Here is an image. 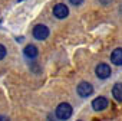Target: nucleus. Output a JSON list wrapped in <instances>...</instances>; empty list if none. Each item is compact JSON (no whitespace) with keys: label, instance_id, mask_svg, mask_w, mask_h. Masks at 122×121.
Segmentation results:
<instances>
[{"label":"nucleus","instance_id":"obj_5","mask_svg":"<svg viewBox=\"0 0 122 121\" xmlns=\"http://www.w3.org/2000/svg\"><path fill=\"white\" fill-rule=\"evenodd\" d=\"M96 77L98 78H101V79H106L109 75H111V68H109V65H106V64H99L98 66H96Z\"/></svg>","mask_w":122,"mask_h":121},{"label":"nucleus","instance_id":"obj_7","mask_svg":"<svg viewBox=\"0 0 122 121\" xmlns=\"http://www.w3.org/2000/svg\"><path fill=\"white\" fill-rule=\"evenodd\" d=\"M111 60H112V64H115V65H122V49L121 48H118V49H115L112 52Z\"/></svg>","mask_w":122,"mask_h":121},{"label":"nucleus","instance_id":"obj_9","mask_svg":"<svg viewBox=\"0 0 122 121\" xmlns=\"http://www.w3.org/2000/svg\"><path fill=\"white\" fill-rule=\"evenodd\" d=\"M112 95L115 97L116 101L122 102V84H116V85L112 88Z\"/></svg>","mask_w":122,"mask_h":121},{"label":"nucleus","instance_id":"obj_12","mask_svg":"<svg viewBox=\"0 0 122 121\" xmlns=\"http://www.w3.org/2000/svg\"><path fill=\"white\" fill-rule=\"evenodd\" d=\"M19 2H22V0H19Z\"/></svg>","mask_w":122,"mask_h":121},{"label":"nucleus","instance_id":"obj_8","mask_svg":"<svg viewBox=\"0 0 122 121\" xmlns=\"http://www.w3.org/2000/svg\"><path fill=\"white\" fill-rule=\"evenodd\" d=\"M25 55L29 58V59H33V58H36L37 56V48L36 46H33V45H27L26 48H25Z\"/></svg>","mask_w":122,"mask_h":121},{"label":"nucleus","instance_id":"obj_1","mask_svg":"<svg viewBox=\"0 0 122 121\" xmlns=\"http://www.w3.org/2000/svg\"><path fill=\"white\" fill-rule=\"evenodd\" d=\"M71 115H72V107L69 104L62 102V104L57 105V108H56V117L59 120H68Z\"/></svg>","mask_w":122,"mask_h":121},{"label":"nucleus","instance_id":"obj_4","mask_svg":"<svg viewBox=\"0 0 122 121\" xmlns=\"http://www.w3.org/2000/svg\"><path fill=\"white\" fill-rule=\"evenodd\" d=\"M53 15H55L57 19H65V17L69 15V9H68L66 5L59 3V5L55 6V9H53Z\"/></svg>","mask_w":122,"mask_h":121},{"label":"nucleus","instance_id":"obj_10","mask_svg":"<svg viewBox=\"0 0 122 121\" xmlns=\"http://www.w3.org/2000/svg\"><path fill=\"white\" fill-rule=\"evenodd\" d=\"M6 56V48L3 45H0V59H3Z\"/></svg>","mask_w":122,"mask_h":121},{"label":"nucleus","instance_id":"obj_6","mask_svg":"<svg viewBox=\"0 0 122 121\" xmlns=\"http://www.w3.org/2000/svg\"><path fill=\"white\" fill-rule=\"evenodd\" d=\"M108 107V99L105 98V97H98V98H95L93 101H92V108L95 110V111H102V110H105Z\"/></svg>","mask_w":122,"mask_h":121},{"label":"nucleus","instance_id":"obj_3","mask_svg":"<svg viewBox=\"0 0 122 121\" xmlns=\"http://www.w3.org/2000/svg\"><path fill=\"white\" fill-rule=\"evenodd\" d=\"M92 92H93V87H92L89 82H81V84L78 85V95H79V97L86 98V97H89Z\"/></svg>","mask_w":122,"mask_h":121},{"label":"nucleus","instance_id":"obj_11","mask_svg":"<svg viewBox=\"0 0 122 121\" xmlns=\"http://www.w3.org/2000/svg\"><path fill=\"white\" fill-rule=\"evenodd\" d=\"M69 2H71V5H73V6H79V5L83 3V0H69Z\"/></svg>","mask_w":122,"mask_h":121},{"label":"nucleus","instance_id":"obj_2","mask_svg":"<svg viewBox=\"0 0 122 121\" xmlns=\"http://www.w3.org/2000/svg\"><path fill=\"white\" fill-rule=\"evenodd\" d=\"M33 36L37 40H43L49 36V29L45 25H36L35 29H33Z\"/></svg>","mask_w":122,"mask_h":121}]
</instances>
